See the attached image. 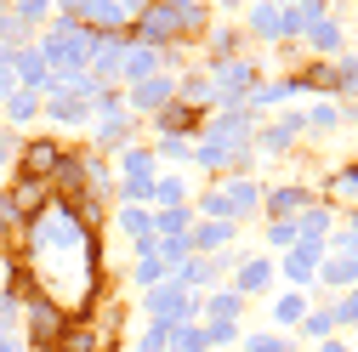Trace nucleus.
<instances>
[{
  "mask_svg": "<svg viewBox=\"0 0 358 352\" xmlns=\"http://www.w3.org/2000/svg\"><path fill=\"white\" fill-rule=\"evenodd\" d=\"M57 165H63V159H57L52 142H29V148H23V170H29V176H52Z\"/></svg>",
  "mask_w": 358,
  "mask_h": 352,
  "instance_id": "obj_1",
  "label": "nucleus"
},
{
  "mask_svg": "<svg viewBox=\"0 0 358 352\" xmlns=\"http://www.w3.org/2000/svg\"><path fill=\"white\" fill-rule=\"evenodd\" d=\"M52 335H57V313L40 301V307H34V341H52Z\"/></svg>",
  "mask_w": 358,
  "mask_h": 352,
  "instance_id": "obj_2",
  "label": "nucleus"
},
{
  "mask_svg": "<svg viewBox=\"0 0 358 352\" xmlns=\"http://www.w3.org/2000/svg\"><path fill=\"white\" fill-rule=\"evenodd\" d=\"M34 205H40V193H34V188H23V193H17L12 205H6V216H29Z\"/></svg>",
  "mask_w": 358,
  "mask_h": 352,
  "instance_id": "obj_3",
  "label": "nucleus"
},
{
  "mask_svg": "<svg viewBox=\"0 0 358 352\" xmlns=\"http://www.w3.org/2000/svg\"><path fill=\"white\" fill-rule=\"evenodd\" d=\"M63 352H92V330H74V335H69V346H63Z\"/></svg>",
  "mask_w": 358,
  "mask_h": 352,
  "instance_id": "obj_4",
  "label": "nucleus"
}]
</instances>
